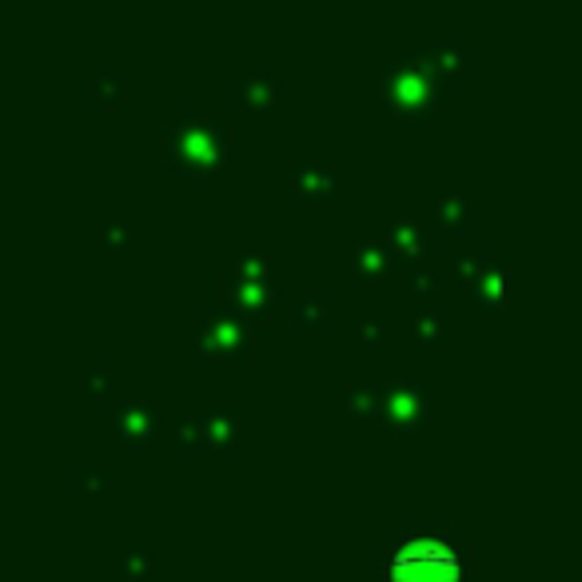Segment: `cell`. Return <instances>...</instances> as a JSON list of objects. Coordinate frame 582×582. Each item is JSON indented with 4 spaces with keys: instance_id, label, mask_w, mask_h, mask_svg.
I'll use <instances>...</instances> for the list:
<instances>
[{
    "instance_id": "1",
    "label": "cell",
    "mask_w": 582,
    "mask_h": 582,
    "mask_svg": "<svg viewBox=\"0 0 582 582\" xmlns=\"http://www.w3.org/2000/svg\"><path fill=\"white\" fill-rule=\"evenodd\" d=\"M459 575V555L443 539H411L387 563V582H459Z\"/></svg>"
}]
</instances>
